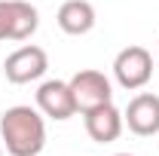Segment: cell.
<instances>
[{
    "instance_id": "cell-6",
    "label": "cell",
    "mask_w": 159,
    "mask_h": 156,
    "mask_svg": "<svg viewBox=\"0 0 159 156\" xmlns=\"http://www.w3.org/2000/svg\"><path fill=\"white\" fill-rule=\"evenodd\" d=\"M37 107L43 117L49 119H70L77 113V101H74V92H70V83H64V80H46V83H40L37 89Z\"/></svg>"
},
{
    "instance_id": "cell-9",
    "label": "cell",
    "mask_w": 159,
    "mask_h": 156,
    "mask_svg": "<svg viewBox=\"0 0 159 156\" xmlns=\"http://www.w3.org/2000/svg\"><path fill=\"white\" fill-rule=\"evenodd\" d=\"M58 28L64 34H70V37H83V34H89L92 28H95V6L89 3V0H64L58 6Z\"/></svg>"
},
{
    "instance_id": "cell-8",
    "label": "cell",
    "mask_w": 159,
    "mask_h": 156,
    "mask_svg": "<svg viewBox=\"0 0 159 156\" xmlns=\"http://www.w3.org/2000/svg\"><path fill=\"white\" fill-rule=\"evenodd\" d=\"M83 119H86V132H89V138L98 141V144H110V141H116V138L122 135V126H125L122 110L113 107V101L86 110Z\"/></svg>"
},
{
    "instance_id": "cell-2",
    "label": "cell",
    "mask_w": 159,
    "mask_h": 156,
    "mask_svg": "<svg viewBox=\"0 0 159 156\" xmlns=\"http://www.w3.org/2000/svg\"><path fill=\"white\" fill-rule=\"evenodd\" d=\"M113 77L129 92L144 89L150 83V77H153V55H150V49H144V46L119 49V55L113 58Z\"/></svg>"
},
{
    "instance_id": "cell-5",
    "label": "cell",
    "mask_w": 159,
    "mask_h": 156,
    "mask_svg": "<svg viewBox=\"0 0 159 156\" xmlns=\"http://www.w3.org/2000/svg\"><path fill=\"white\" fill-rule=\"evenodd\" d=\"M37 25L40 12L28 0H0V40H28Z\"/></svg>"
},
{
    "instance_id": "cell-3",
    "label": "cell",
    "mask_w": 159,
    "mask_h": 156,
    "mask_svg": "<svg viewBox=\"0 0 159 156\" xmlns=\"http://www.w3.org/2000/svg\"><path fill=\"white\" fill-rule=\"evenodd\" d=\"M49 71V55L43 46H34V43H25L16 52H9L6 61H3V74L9 83L16 86H25V83H34L43 74Z\"/></svg>"
},
{
    "instance_id": "cell-7",
    "label": "cell",
    "mask_w": 159,
    "mask_h": 156,
    "mask_svg": "<svg viewBox=\"0 0 159 156\" xmlns=\"http://www.w3.org/2000/svg\"><path fill=\"white\" fill-rule=\"evenodd\" d=\"M122 119L129 126V132L141 138H150L159 132V95L153 92H138L129 101V107L122 110Z\"/></svg>"
},
{
    "instance_id": "cell-10",
    "label": "cell",
    "mask_w": 159,
    "mask_h": 156,
    "mask_svg": "<svg viewBox=\"0 0 159 156\" xmlns=\"http://www.w3.org/2000/svg\"><path fill=\"white\" fill-rule=\"evenodd\" d=\"M113 156H132V153H113Z\"/></svg>"
},
{
    "instance_id": "cell-11",
    "label": "cell",
    "mask_w": 159,
    "mask_h": 156,
    "mask_svg": "<svg viewBox=\"0 0 159 156\" xmlns=\"http://www.w3.org/2000/svg\"><path fill=\"white\" fill-rule=\"evenodd\" d=\"M0 156H3V144H0Z\"/></svg>"
},
{
    "instance_id": "cell-4",
    "label": "cell",
    "mask_w": 159,
    "mask_h": 156,
    "mask_svg": "<svg viewBox=\"0 0 159 156\" xmlns=\"http://www.w3.org/2000/svg\"><path fill=\"white\" fill-rule=\"evenodd\" d=\"M67 83H70V92H74V101H77V113H86L98 104L113 101V86L101 71H92V67L77 71Z\"/></svg>"
},
{
    "instance_id": "cell-1",
    "label": "cell",
    "mask_w": 159,
    "mask_h": 156,
    "mask_svg": "<svg viewBox=\"0 0 159 156\" xmlns=\"http://www.w3.org/2000/svg\"><path fill=\"white\" fill-rule=\"evenodd\" d=\"M0 144L9 156H37L46 147V122L40 110L16 104L0 117Z\"/></svg>"
}]
</instances>
